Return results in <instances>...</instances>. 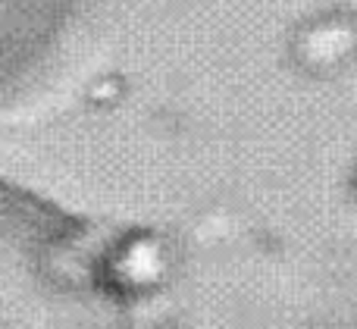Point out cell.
Listing matches in <instances>:
<instances>
[{"label":"cell","mask_w":357,"mask_h":329,"mask_svg":"<svg viewBox=\"0 0 357 329\" xmlns=\"http://www.w3.org/2000/svg\"><path fill=\"white\" fill-rule=\"evenodd\" d=\"M85 0H0V104L54 60Z\"/></svg>","instance_id":"2"},{"label":"cell","mask_w":357,"mask_h":329,"mask_svg":"<svg viewBox=\"0 0 357 329\" xmlns=\"http://www.w3.org/2000/svg\"><path fill=\"white\" fill-rule=\"evenodd\" d=\"M0 329H135L113 248L75 213L0 179Z\"/></svg>","instance_id":"1"}]
</instances>
